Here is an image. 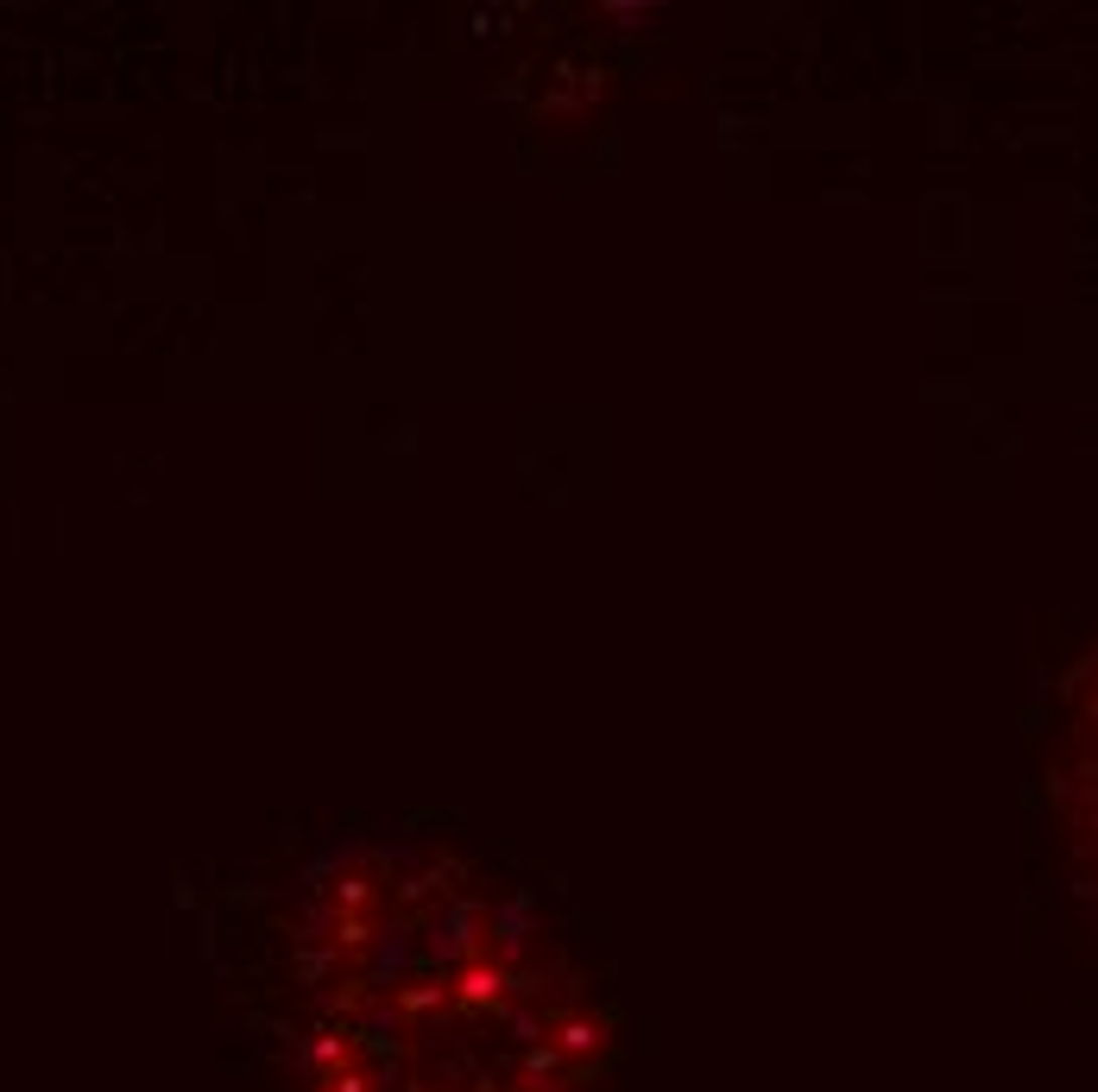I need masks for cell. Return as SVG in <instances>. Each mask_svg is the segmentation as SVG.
Listing matches in <instances>:
<instances>
[{"label":"cell","mask_w":1098,"mask_h":1092,"mask_svg":"<svg viewBox=\"0 0 1098 1092\" xmlns=\"http://www.w3.org/2000/svg\"><path fill=\"white\" fill-rule=\"evenodd\" d=\"M297 935V1092H612L619 1010L537 891L455 846H361Z\"/></svg>","instance_id":"1"}]
</instances>
